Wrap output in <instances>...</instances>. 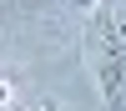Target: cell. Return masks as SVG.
<instances>
[{"mask_svg":"<svg viewBox=\"0 0 126 111\" xmlns=\"http://www.w3.org/2000/svg\"><path fill=\"white\" fill-rule=\"evenodd\" d=\"M71 5H76L81 15H96V5H101V0H71Z\"/></svg>","mask_w":126,"mask_h":111,"instance_id":"3","label":"cell"},{"mask_svg":"<svg viewBox=\"0 0 126 111\" xmlns=\"http://www.w3.org/2000/svg\"><path fill=\"white\" fill-rule=\"evenodd\" d=\"M0 106H10V81H0Z\"/></svg>","mask_w":126,"mask_h":111,"instance_id":"4","label":"cell"},{"mask_svg":"<svg viewBox=\"0 0 126 111\" xmlns=\"http://www.w3.org/2000/svg\"><path fill=\"white\" fill-rule=\"evenodd\" d=\"M111 15H116V25L126 30V0H111Z\"/></svg>","mask_w":126,"mask_h":111,"instance_id":"2","label":"cell"},{"mask_svg":"<svg viewBox=\"0 0 126 111\" xmlns=\"http://www.w3.org/2000/svg\"><path fill=\"white\" fill-rule=\"evenodd\" d=\"M0 10H5V0H0Z\"/></svg>","mask_w":126,"mask_h":111,"instance_id":"5","label":"cell"},{"mask_svg":"<svg viewBox=\"0 0 126 111\" xmlns=\"http://www.w3.org/2000/svg\"><path fill=\"white\" fill-rule=\"evenodd\" d=\"M86 56H91L106 111H126V30L116 25V15H91Z\"/></svg>","mask_w":126,"mask_h":111,"instance_id":"1","label":"cell"},{"mask_svg":"<svg viewBox=\"0 0 126 111\" xmlns=\"http://www.w3.org/2000/svg\"><path fill=\"white\" fill-rule=\"evenodd\" d=\"M40 111H50V106H40Z\"/></svg>","mask_w":126,"mask_h":111,"instance_id":"6","label":"cell"}]
</instances>
